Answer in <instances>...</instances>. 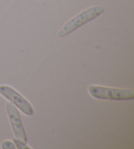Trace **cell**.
Wrapping results in <instances>:
<instances>
[{
    "label": "cell",
    "instance_id": "cell-3",
    "mask_svg": "<svg viewBox=\"0 0 134 149\" xmlns=\"http://www.w3.org/2000/svg\"><path fill=\"white\" fill-rule=\"evenodd\" d=\"M0 95L11 101L25 114L28 116L33 115V110L30 102L12 87L7 86H1Z\"/></svg>",
    "mask_w": 134,
    "mask_h": 149
},
{
    "label": "cell",
    "instance_id": "cell-2",
    "mask_svg": "<svg viewBox=\"0 0 134 149\" xmlns=\"http://www.w3.org/2000/svg\"><path fill=\"white\" fill-rule=\"evenodd\" d=\"M88 91L92 97L99 99L124 101L134 98V91L131 89H117L99 86H90Z\"/></svg>",
    "mask_w": 134,
    "mask_h": 149
},
{
    "label": "cell",
    "instance_id": "cell-1",
    "mask_svg": "<svg viewBox=\"0 0 134 149\" xmlns=\"http://www.w3.org/2000/svg\"><path fill=\"white\" fill-rule=\"evenodd\" d=\"M104 9L102 7H92L80 13L73 19L69 20L64 24L58 32L57 37L63 38L74 32L77 28L82 26L86 23L91 21L104 12Z\"/></svg>",
    "mask_w": 134,
    "mask_h": 149
},
{
    "label": "cell",
    "instance_id": "cell-5",
    "mask_svg": "<svg viewBox=\"0 0 134 149\" xmlns=\"http://www.w3.org/2000/svg\"><path fill=\"white\" fill-rule=\"evenodd\" d=\"M12 140L14 141L15 143V146H16V147L19 149H29L30 148V147L26 145V143H22L21 141H19L18 139H12Z\"/></svg>",
    "mask_w": 134,
    "mask_h": 149
},
{
    "label": "cell",
    "instance_id": "cell-4",
    "mask_svg": "<svg viewBox=\"0 0 134 149\" xmlns=\"http://www.w3.org/2000/svg\"><path fill=\"white\" fill-rule=\"evenodd\" d=\"M6 111L11 122V127L15 137L22 143H26L27 138L21 118L19 111L15 105L11 102H6Z\"/></svg>",
    "mask_w": 134,
    "mask_h": 149
},
{
    "label": "cell",
    "instance_id": "cell-6",
    "mask_svg": "<svg viewBox=\"0 0 134 149\" xmlns=\"http://www.w3.org/2000/svg\"><path fill=\"white\" fill-rule=\"evenodd\" d=\"M1 148L3 149H8V148L14 149V148H15V146L14 144L11 143V141H4L3 143H2Z\"/></svg>",
    "mask_w": 134,
    "mask_h": 149
}]
</instances>
